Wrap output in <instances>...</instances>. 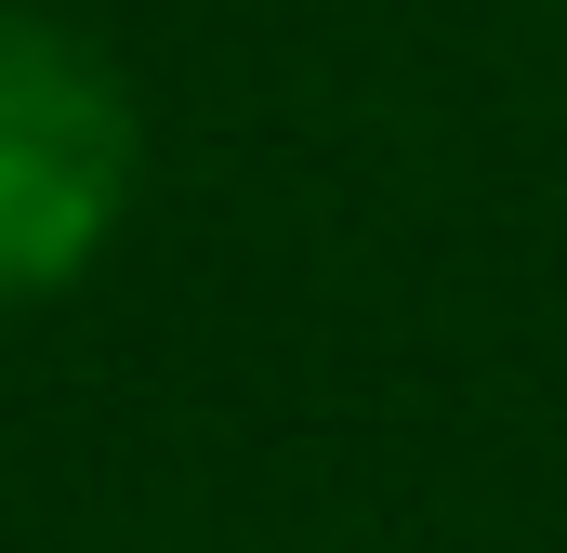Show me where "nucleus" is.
Here are the masks:
<instances>
[{"label":"nucleus","instance_id":"1","mask_svg":"<svg viewBox=\"0 0 567 553\" xmlns=\"http://www.w3.org/2000/svg\"><path fill=\"white\" fill-rule=\"evenodd\" d=\"M133 185L145 119L120 66L53 13H0V316L106 264V238L133 225Z\"/></svg>","mask_w":567,"mask_h":553}]
</instances>
